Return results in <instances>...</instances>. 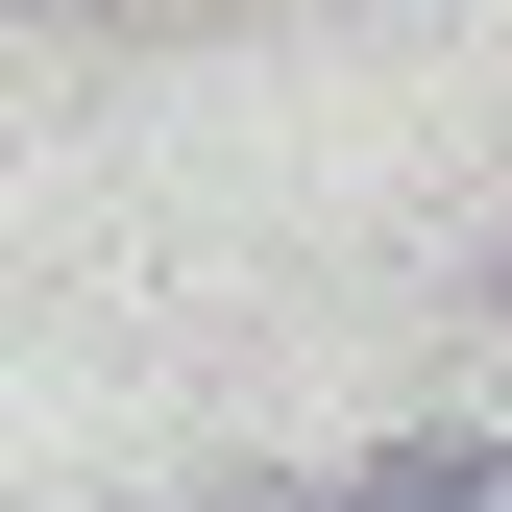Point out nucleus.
I'll list each match as a JSON object with an SVG mask.
<instances>
[{
  "mask_svg": "<svg viewBox=\"0 0 512 512\" xmlns=\"http://www.w3.org/2000/svg\"><path fill=\"white\" fill-rule=\"evenodd\" d=\"M317 512H512V439H391V464H342Z\"/></svg>",
  "mask_w": 512,
  "mask_h": 512,
  "instance_id": "1",
  "label": "nucleus"
},
{
  "mask_svg": "<svg viewBox=\"0 0 512 512\" xmlns=\"http://www.w3.org/2000/svg\"><path fill=\"white\" fill-rule=\"evenodd\" d=\"M488 317H512V269H488Z\"/></svg>",
  "mask_w": 512,
  "mask_h": 512,
  "instance_id": "2",
  "label": "nucleus"
}]
</instances>
